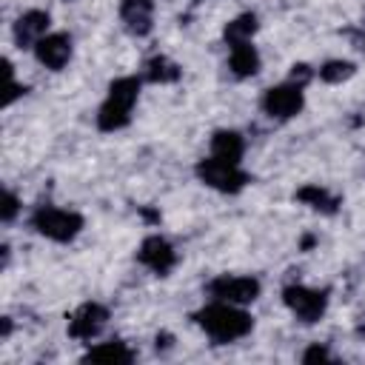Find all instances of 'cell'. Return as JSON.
Wrapping results in <instances>:
<instances>
[{"label":"cell","mask_w":365,"mask_h":365,"mask_svg":"<svg viewBox=\"0 0 365 365\" xmlns=\"http://www.w3.org/2000/svg\"><path fill=\"white\" fill-rule=\"evenodd\" d=\"M140 86H143V80L134 74H123V77L108 83L106 100L97 108V128L100 131L114 134L131 123V111L140 100Z\"/></svg>","instance_id":"2"},{"label":"cell","mask_w":365,"mask_h":365,"mask_svg":"<svg viewBox=\"0 0 365 365\" xmlns=\"http://www.w3.org/2000/svg\"><path fill=\"white\" fill-rule=\"evenodd\" d=\"M194 174H197V180H200L202 185H208V188H214V191H220V194H240V191L251 182L248 171H245L240 163H228V160H220V157H214V154L202 157V160L197 163Z\"/></svg>","instance_id":"4"},{"label":"cell","mask_w":365,"mask_h":365,"mask_svg":"<svg viewBox=\"0 0 365 365\" xmlns=\"http://www.w3.org/2000/svg\"><path fill=\"white\" fill-rule=\"evenodd\" d=\"M282 302L294 314V319H299L302 325H314L328 311V291L311 288L302 282H291L282 288Z\"/></svg>","instance_id":"5"},{"label":"cell","mask_w":365,"mask_h":365,"mask_svg":"<svg viewBox=\"0 0 365 365\" xmlns=\"http://www.w3.org/2000/svg\"><path fill=\"white\" fill-rule=\"evenodd\" d=\"M20 208H23L20 205V197L11 188H6L3 191V200H0V220L3 222H14V217L20 214Z\"/></svg>","instance_id":"20"},{"label":"cell","mask_w":365,"mask_h":365,"mask_svg":"<svg viewBox=\"0 0 365 365\" xmlns=\"http://www.w3.org/2000/svg\"><path fill=\"white\" fill-rule=\"evenodd\" d=\"M297 200H299L302 205L314 208V211H322V214H334V211H336V197H331V194H328L322 185H317V182L302 185V188L297 191Z\"/></svg>","instance_id":"17"},{"label":"cell","mask_w":365,"mask_h":365,"mask_svg":"<svg viewBox=\"0 0 365 365\" xmlns=\"http://www.w3.org/2000/svg\"><path fill=\"white\" fill-rule=\"evenodd\" d=\"M259 66H262V57L254 43H240V46L228 48V68L234 77H240V80L254 77L259 71Z\"/></svg>","instance_id":"14"},{"label":"cell","mask_w":365,"mask_h":365,"mask_svg":"<svg viewBox=\"0 0 365 365\" xmlns=\"http://www.w3.org/2000/svg\"><path fill=\"white\" fill-rule=\"evenodd\" d=\"M108 322V308L103 302H83L68 317V336L77 342H91Z\"/></svg>","instance_id":"8"},{"label":"cell","mask_w":365,"mask_h":365,"mask_svg":"<svg viewBox=\"0 0 365 365\" xmlns=\"http://www.w3.org/2000/svg\"><path fill=\"white\" fill-rule=\"evenodd\" d=\"M48 29H51V14L43 11V9H29V11H23V14L14 20L11 34H14V43H17L20 48H34V43H37L40 37H46Z\"/></svg>","instance_id":"11"},{"label":"cell","mask_w":365,"mask_h":365,"mask_svg":"<svg viewBox=\"0 0 365 365\" xmlns=\"http://www.w3.org/2000/svg\"><path fill=\"white\" fill-rule=\"evenodd\" d=\"M86 220L74 208H57V205H37L31 214V228L51 240V242H74L83 231Z\"/></svg>","instance_id":"3"},{"label":"cell","mask_w":365,"mask_h":365,"mask_svg":"<svg viewBox=\"0 0 365 365\" xmlns=\"http://www.w3.org/2000/svg\"><path fill=\"white\" fill-rule=\"evenodd\" d=\"M34 60L48 71H63L74 57V43L66 31H48L34 43Z\"/></svg>","instance_id":"9"},{"label":"cell","mask_w":365,"mask_h":365,"mask_svg":"<svg viewBox=\"0 0 365 365\" xmlns=\"http://www.w3.org/2000/svg\"><path fill=\"white\" fill-rule=\"evenodd\" d=\"M354 74H356V63H351V60H325V63L317 68V77H319L322 83H331V86L345 83V80H351Z\"/></svg>","instance_id":"19"},{"label":"cell","mask_w":365,"mask_h":365,"mask_svg":"<svg viewBox=\"0 0 365 365\" xmlns=\"http://www.w3.org/2000/svg\"><path fill=\"white\" fill-rule=\"evenodd\" d=\"M180 74H182V68H180L177 63H171L168 57H163V54H157V57H151V60L145 63V80H148V83H160V86L177 83Z\"/></svg>","instance_id":"18"},{"label":"cell","mask_w":365,"mask_h":365,"mask_svg":"<svg viewBox=\"0 0 365 365\" xmlns=\"http://www.w3.org/2000/svg\"><path fill=\"white\" fill-rule=\"evenodd\" d=\"M137 259H140V265H145L151 274L165 277V274H171L174 265H177V251H174V245H171L163 234H148V237L140 242V248H137Z\"/></svg>","instance_id":"10"},{"label":"cell","mask_w":365,"mask_h":365,"mask_svg":"<svg viewBox=\"0 0 365 365\" xmlns=\"http://www.w3.org/2000/svg\"><path fill=\"white\" fill-rule=\"evenodd\" d=\"M328 359H334V354L325 345H319V342L302 351V362H328Z\"/></svg>","instance_id":"21"},{"label":"cell","mask_w":365,"mask_h":365,"mask_svg":"<svg viewBox=\"0 0 365 365\" xmlns=\"http://www.w3.org/2000/svg\"><path fill=\"white\" fill-rule=\"evenodd\" d=\"M305 108V86L297 80H285L277 83L271 88H265L262 94V111L271 120H294L299 111Z\"/></svg>","instance_id":"6"},{"label":"cell","mask_w":365,"mask_h":365,"mask_svg":"<svg viewBox=\"0 0 365 365\" xmlns=\"http://www.w3.org/2000/svg\"><path fill=\"white\" fill-rule=\"evenodd\" d=\"M257 29H259L257 14H254V11H242V14H237L234 20L225 23L222 40H225L228 48H231V46H240V43H251V37L257 34Z\"/></svg>","instance_id":"16"},{"label":"cell","mask_w":365,"mask_h":365,"mask_svg":"<svg viewBox=\"0 0 365 365\" xmlns=\"http://www.w3.org/2000/svg\"><path fill=\"white\" fill-rule=\"evenodd\" d=\"M211 154L220 160H228V163H242V154H245L242 134L234 128H217L211 134Z\"/></svg>","instance_id":"15"},{"label":"cell","mask_w":365,"mask_h":365,"mask_svg":"<svg viewBox=\"0 0 365 365\" xmlns=\"http://www.w3.org/2000/svg\"><path fill=\"white\" fill-rule=\"evenodd\" d=\"M262 285L257 277L248 274H220L217 279L208 282V294L211 299H222V302H234V305H251L259 297Z\"/></svg>","instance_id":"7"},{"label":"cell","mask_w":365,"mask_h":365,"mask_svg":"<svg viewBox=\"0 0 365 365\" xmlns=\"http://www.w3.org/2000/svg\"><path fill=\"white\" fill-rule=\"evenodd\" d=\"M120 23L134 37L151 34V29H154V0H123L120 3Z\"/></svg>","instance_id":"12"},{"label":"cell","mask_w":365,"mask_h":365,"mask_svg":"<svg viewBox=\"0 0 365 365\" xmlns=\"http://www.w3.org/2000/svg\"><path fill=\"white\" fill-rule=\"evenodd\" d=\"M83 362H100V365H128L134 362V351L123 339H106V342H88V351L83 354Z\"/></svg>","instance_id":"13"},{"label":"cell","mask_w":365,"mask_h":365,"mask_svg":"<svg viewBox=\"0 0 365 365\" xmlns=\"http://www.w3.org/2000/svg\"><path fill=\"white\" fill-rule=\"evenodd\" d=\"M194 322L214 345H231L254 331V317L242 305L222 299H211L200 311H194Z\"/></svg>","instance_id":"1"}]
</instances>
